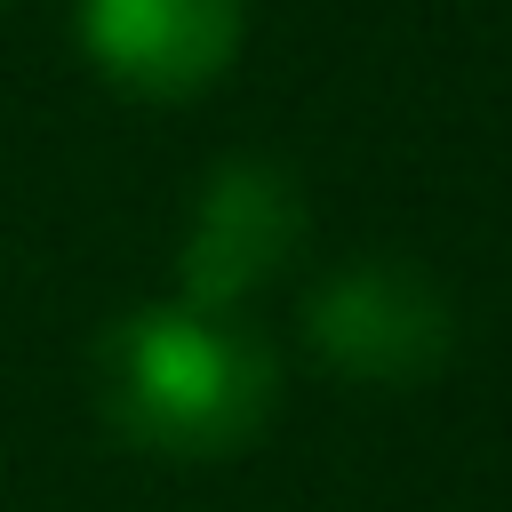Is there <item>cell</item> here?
Segmentation results:
<instances>
[{
    "label": "cell",
    "instance_id": "obj_3",
    "mask_svg": "<svg viewBox=\"0 0 512 512\" xmlns=\"http://www.w3.org/2000/svg\"><path fill=\"white\" fill-rule=\"evenodd\" d=\"M304 248V192L272 152H224L192 208H184V240H176V296L200 312H248V296H264Z\"/></svg>",
    "mask_w": 512,
    "mask_h": 512
},
{
    "label": "cell",
    "instance_id": "obj_5",
    "mask_svg": "<svg viewBox=\"0 0 512 512\" xmlns=\"http://www.w3.org/2000/svg\"><path fill=\"white\" fill-rule=\"evenodd\" d=\"M0 8H8V0H0Z\"/></svg>",
    "mask_w": 512,
    "mask_h": 512
},
{
    "label": "cell",
    "instance_id": "obj_2",
    "mask_svg": "<svg viewBox=\"0 0 512 512\" xmlns=\"http://www.w3.org/2000/svg\"><path fill=\"white\" fill-rule=\"evenodd\" d=\"M304 344L344 384H424L456 352V304L416 256H352L312 280Z\"/></svg>",
    "mask_w": 512,
    "mask_h": 512
},
{
    "label": "cell",
    "instance_id": "obj_1",
    "mask_svg": "<svg viewBox=\"0 0 512 512\" xmlns=\"http://www.w3.org/2000/svg\"><path fill=\"white\" fill-rule=\"evenodd\" d=\"M88 392L112 440L168 464H216V456H240L272 424L280 360L240 312L152 296L96 328Z\"/></svg>",
    "mask_w": 512,
    "mask_h": 512
},
{
    "label": "cell",
    "instance_id": "obj_4",
    "mask_svg": "<svg viewBox=\"0 0 512 512\" xmlns=\"http://www.w3.org/2000/svg\"><path fill=\"white\" fill-rule=\"evenodd\" d=\"M72 32L128 104H192L240 64L248 0H72Z\"/></svg>",
    "mask_w": 512,
    "mask_h": 512
}]
</instances>
